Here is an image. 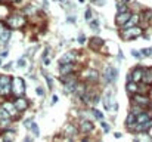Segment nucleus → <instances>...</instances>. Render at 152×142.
I'll return each instance as SVG.
<instances>
[{
  "instance_id": "0eeeda50",
  "label": "nucleus",
  "mask_w": 152,
  "mask_h": 142,
  "mask_svg": "<svg viewBox=\"0 0 152 142\" xmlns=\"http://www.w3.org/2000/svg\"><path fill=\"white\" fill-rule=\"evenodd\" d=\"M132 99H133V102H134L136 105H139V107H148V105L151 104V101H149L148 96L140 95V93H134Z\"/></svg>"
},
{
  "instance_id": "de8ad7c7",
  "label": "nucleus",
  "mask_w": 152,
  "mask_h": 142,
  "mask_svg": "<svg viewBox=\"0 0 152 142\" xmlns=\"http://www.w3.org/2000/svg\"><path fill=\"white\" fill-rule=\"evenodd\" d=\"M9 1H18V0H9Z\"/></svg>"
},
{
  "instance_id": "6ab92c4d",
  "label": "nucleus",
  "mask_w": 152,
  "mask_h": 142,
  "mask_svg": "<svg viewBox=\"0 0 152 142\" xmlns=\"http://www.w3.org/2000/svg\"><path fill=\"white\" fill-rule=\"evenodd\" d=\"M139 19H140V16L137 15V13H133L132 16H130V19L127 21V24L124 25L126 28H132V27H136V24L139 22Z\"/></svg>"
},
{
  "instance_id": "9d476101",
  "label": "nucleus",
  "mask_w": 152,
  "mask_h": 142,
  "mask_svg": "<svg viewBox=\"0 0 152 142\" xmlns=\"http://www.w3.org/2000/svg\"><path fill=\"white\" fill-rule=\"evenodd\" d=\"M93 129H95V124H93L92 121H89V120H81V123H80V130H81L83 133H90V132H93Z\"/></svg>"
},
{
  "instance_id": "a18cd8bd",
  "label": "nucleus",
  "mask_w": 152,
  "mask_h": 142,
  "mask_svg": "<svg viewBox=\"0 0 152 142\" xmlns=\"http://www.w3.org/2000/svg\"><path fill=\"white\" fill-rule=\"evenodd\" d=\"M83 142H90V141H89V138H86V139H83Z\"/></svg>"
},
{
  "instance_id": "393cba45",
  "label": "nucleus",
  "mask_w": 152,
  "mask_h": 142,
  "mask_svg": "<svg viewBox=\"0 0 152 142\" xmlns=\"http://www.w3.org/2000/svg\"><path fill=\"white\" fill-rule=\"evenodd\" d=\"M30 129H31V132L34 133V136H39V135H40V129H39V126H37V123H31V126H30Z\"/></svg>"
},
{
  "instance_id": "2f4dec72",
  "label": "nucleus",
  "mask_w": 152,
  "mask_h": 142,
  "mask_svg": "<svg viewBox=\"0 0 152 142\" xmlns=\"http://www.w3.org/2000/svg\"><path fill=\"white\" fill-rule=\"evenodd\" d=\"M143 15H145V19H146V21H149V19L152 18V10H145V13H143Z\"/></svg>"
},
{
  "instance_id": "4468645a",
  "label": "nucleus",
  "mask_w": 152,
  "mask_h": 142,
  "mask_svg": "<svg viewBox=\"0 0 152 142\" xmlns=\"http://www.w3.org/2000/svg\"><path fill=\"white\" fill-rule=\"evenodd\" d=\"M1 107L9 113V116H10V117L18 114V110H16V107H15V104H13V102H3V105H1Z\"/></svg>"
},
{
  "instance_id": "2eb2a0df",
  "label": "nucleus",
  "mask_w": 152,
  "mask_h": 142,
  "mask_svg": "<svg viewBox=\"0 0 152 142\" xmlns=\"http://www.w3.org/2000/svg\"><path fill=\"white\" fill-rule=\"evenodd\" d=\"M98 71L95 70V68H89L86 73H84V77H86V80H89V82H96L98 80Z\"/></svg>"
},
{
  "instance_id": "09e8293b",
  "label": "nucleus",
  "mask_w": 152,
  "mask_h": 142,
  "mask_svg": "<svg viewBox=\"0 0 152 142\" xmlns=\"http://www.w3.org/2000/svg\"><path fill=\"white\" fill-rule=\"evenodd\" d=\"M133 142H139V141H137V139H134V141H133Z\"/></svg>"
},
{
  "instance_id": "c03bdc74",
  "label": "nucleus",
  "mask_w": 152,
  "mask_h": 142,
  "mask_svg": "<svg viewBox=\"0 0 152 142\" xmlns=\"http://www.w3.org/2000/svg\"><path fill=\"white\" fill-rule=\"evenodd\" d=\"M6 56H7V52H6V50H4V52H3V53H1V58H6Z\"/></svg>"
},
{
  "instance_id": "20e7f679",
  "label": "nucleus",
  "mask_w": 152,
  "mask_h": 142,
  "mask_svg": "<svg viewBox=\"0 0 152 142\" xmlns=\"http://www.w3.org/2000/svg\"><path fill=\"white\" fill-rule=\"evenodd\" d=\"M140 34H142V28H139V27H132V28H127L126 31H123V33H121V37H123L124 40H132V39L139 37Z\"/></svg>"
},
{
  "instance_id": "7ed1b4c3",
  "label": "nucleus",
  "mask_w": 152,
  "mask_h": 142,
  "mask_svg": "<svg viewBox=\"0 0 152 142\" xmlns=\"http://www.w3.org/2000/svg\"><path fill=\"white\" fill-rule=\"evenodd\" d=\"M10 85H12V79L10 77H7V76H1L0 77V95L1 96L9 95V92L12 90Z\"/></svg>"
},
{
  "instance_id": "58836bf2",
  "label": "nucleus",
  "mask_w": 152,
  "mask_h": 142,
  "mask_svg": "<svg viewBox=\"0 0 152 142\" xmlns=\"http://www.w3.org/2000/svg\"><path fill=\"white\" fill-rule=\"evenodd\" d=\"M66 21H68L69 24H71V22L74 24V22H75V16H68V18H66Z\"/></svg>"
},
{
  "instance_id": "ddd939ff",
  "label": "nucleus",
  "mask_w": 152,
  "mask_h": 142,
  "mask_svg": "<svg viewBox=\"0 0 152 142\" xmlns=\"http://www.w3.org/2000/svg\"><path fill=\"white\" fill-rule=\"evenodd\" d=\"M149 120H152V117H151L149 113L142 111L140 114L136 116V123H137V124H143V123H146V121H149Z\"/></svg>"
},
{
  "instance_id": "79ce46f5",
  "label": "nucleus",
  "mask_w": 152,
  "mask_h": 142,
  "mask_svg": "<svg viewBox=\"0 0 152 142\" xmlns=\"http://www.w3.org/2000/svg\"><path fill=\"white\" fill-rule=\"evenodd\" d=\"M24 142H33V139H31V138H30V136H27V138H25V139H24Z\"/></svg>"
},
{
  "instance_id": "49530a36",
  "label": "nucleus",
  "mask_w": 152,
  "mask_h": 142,
  "mask_svg": "<svg viewBox=\"0 0 152 142\" xmlns=\"http://www.w3.org/2000/svg\"><path fill=\"white\" fill-rule=\"evenodd\" d=\"M123 1H124V3H127V1H130V0H123Z\"/></svg>"
},
{
  "instance_id": "f8f14e48",
  "label": "nucleus",
  "mask_w": 152,
  "mask_h": 142,
  "mask_svg": "<svg viewBox=\"0 0 152 142\" xmlns=\"http://www.w3.org/2000/svg\"><path fill=\"white\" fill-rule=\"evenodd\" d=\"M74 59H75V53H74V52H66V53L59 59V65H61V64H72Z\"/></svg>"
},
{
  "instance_id": "9b49d317",
  "label": "nucleus",
  "mask_w": 152,
  "mask_h": 142,
  "mask_svg": "<svg viewBox=\"0 0 152 142\" xmlns=\"http://www.w3.org/2000/svg\"><path fill=\"white\" fill-rule=\"evenodd\" d=\"M74 71V65L72 64H61L59 65V74L64 77V76H68V74H72Z\"/></svg>"
},
{
  "instance_id": "423d86ee",
  "label": "nucleus",
  "mask_w": 152,
  "mask_h": 142,
  "mask_svg": "<svg viewBox=\"0 0 152 142\" xmlns=\"http://www.w3.org/2000/svg\"><path fill=\"white\" fill-rule=\"evenodd\" d=\"M143 73H145V68L143 67H136L132 73H130V76H129V82H134V83H139V82H142V77H143Z\"/></svg>"
},
{
  "instance_id": "f03ea898",
  "label": "nucleus",
  "mask_w": 152,
  "mask_h": 142,
  "mask_svg": "<svg viewBox=\"0 0 152 142\" xmlns=\"http://www.w3.org/2000/svg\"><path fill=\"white\" fill-rule=\"evenodd\" d=\"M10 28H13V30H18V28H22L25 24H27V19H25V16L24 15H21V13H13V15H10L9 18H7V22H6Z\"/></svg>"
},
{
  "instance_id": "39448f33",
  "label": "nucleus",
  "mask_w": 152,
  "mask_h": 142,
  "mask_svg": "<svg viewBox=\"0 0 152 142\" xmlns=\"http://www.w3.org/2000/svg\"><path fill=\"white\" fill-rule=\"evenodd\" d=\"M103 77H105L106 83H114L117 80V77H118V70L114 68V67H108V68H105Z\"/></svg>"
},
{
  "instance_id": "8fccbe9b",
  "label": "nucleus",
  "mask_w": 152,
  "mask_h": 142,
  "mask_svg": "<svg viewBox=\"0 0 152 142\" xmlns=\"http://www.w3.org/2000/svg\"><path fill=\"white\" fill-rule=\"evenodd\" d=\"M0 64H1V58H0Z\"/></svg>"
},
{
  "instance_id": "e433bc0d",
  "label": "nucleus",
  "mask_w": 152,
  "mask_h": 142,
  "mask_svg": "<svg viewBox=\"0 0 152 142\" xmlns=\"http://www.w3.org/2000/svg\"><path fill=\"white\" fill-rule=\"evenodd\" d=\"M36 93L39 95V96H43V95H45V90H43V88H40V86H39V88L36 89Z\"/></svg>"
},
{
  "instance_id": "a19ab883",
  "label": "nucleus",
  "mask_w": 152,
  "mask_h": 142,
  "mask_svg": "<svg viewBox=\"0 0 152 142\" xmlns=\"http://www.w3.org/2000/svg\"><path fill=\"white\" fill-rule=\"evenodd\" d=\"M114 136L118 139V138H121V133H120V132H117V133H114Z\"/></svg>"
},
{
  "instance_id": "473e14b6",
  "label": "nucleus",
  "mask_w": 152,
  "mask_h": 142,
  "mask_svg": "<svg viewBox=\"0 0 152 142\" xmlns=\"http://www.w3.org/2000/svg\"><path fill=\"white\" fill-rule=\"evenodd\" d=\"M123 12H127V6H124V4H118V13H123Z\"/></svg>"
},
{
  "instance_id": "412c9836",
  "label": "nucleus",
  "mask_w": 152,
  "mask_h": 142,
  "mask_svg": "<svg viewBox=\"0 0 152 142\" xmlns=\"http://www.w3.org/2000/svg\"><path fill=\"white\" fill-rule=\"evenodd\" d=\"M139 142H152V136L148 133V132H140L136 138Z\"/></svg>"
},
{
  "instance_id": "bb28decb",
  "label": "nucleus",
  "mask_w": 152,
  "mask_h": 142,
  "mask_svg": "<svg viewBox=\"0 0 152 142\" xmlns=\"http://www.w3.org/2000/svg\"><path fill=\"white\" fill-rule=\"evenodd\" d=\"M90 28L98 33V31H99V22H98V21H90Z\"/></svg>"
},
{
  "instance_id": "a878e982",
  "label": "nucleus",
  "mask_w": 152,
  "mask_h": 142,
  "mask_svg": "<svg viewBox=\"0 0 152 142\" xmlns=\"http://www.w3.org/2000/svg\"><path fill=\"white\" fill-rule=\"evenodd\" d=\"M9 124H10V118H7V120H0V129H1V130H6V129L9 127Z\"/></svg>"
},
{
  "instance_id": "dca6fc26",
  "label": "nucleus",
  "mask_w": 152,
  "mask_h": 142,
  "mask_svg": "<svg viewBox=\"0 0 152 142\" xmlns=\"http://www.w3.org/2000/svg\"><path fill=\"white\" fill-rule=\"evenodd\" d=\"M10 37H12L10 28H1V31H0V42L1 43H7Z\"/></svg>"
},
{
  "instance_id": "c9c22d12",
  "label": "nucleus",
  "mask_w": 152,
  "mask_h": 142,
  "mask_svg": "<svg viewBox=\"0 0 152 142\" xmlns=\"http://www.w3.org/2000/svg\"><path fill=\"white\" fill-rule=\"evenodd\" d=\"M102 127H103V132H106V133L111 130V126H109V124H106V123H103V121H102Z\"/></svg>"
},
{
  "instance_id": "c85d7f7f",
  "label": "nucleus",
  "mask_w": 152,
  "mask_h": 142,
  "mask_svg": "<svg viewBox=\"0 0 152 142\" xmlns=\"http://www.w3.org/2000/svg\"><path fill=\"white\" fill-rule=\"evenodd\" d=\"M140 53H142V55H145V56H151L152 55V47H146V49L140 50Z\"/></svg>"
},
{
  "instance_id": "5701e85b",
  "label": "nucleus",
  "mask_w": 152,
  "mask_h": 142,
  "mask_svg": "<svg viewBox=\"0 0 152 142\" xmlns=\"http://www.w3.org/2000/svg\"><path fill=\"white\" fill-rule=\"evenodd\" d=\"M126 88H127V90H129L130 93H133V95L139 92V86H137V83H134V82H129Z\"/></svg>"
},
{
  "instance_id": "ea45409f",
  "label": "nucleus",
  "mask_w": 152,
  "mask_h": 142,
  "mask_svg": "<svg viewBox=\"0 0 152 142\" xmlns=\"http://www.w3.org/2000/svg\"><path fill=\"white\" fill-rule=\"evenodd\" d=\"M50 64V59H48V58H45V65H49Z\"/></svg>"
},
{
  "instance_id": "aec40b11",
  "label": "nucleus",
  "mask_w": 152,
  "mask_h": 142,
  "mask_svg": "<svg viewBox=\"0 0 152 142\" xmlns=\"http://www.w3.org/2000/svg\"><path fill=\"white\" fill-rule=\"evenodd\" d=\"M102 45H103V40L101 37H92L90 39V46L92 49H101Z\"/></svg>"
},
{
  "instance_id": "72a5a7b5",
  "label": "nucleus",
  "mask_w": 152,
  "mask_h": 142,
  "mask_svg": "<svg viewBox=\"0 0 152 142\" xmlns=\"http://www.w3.org/2000/svg\"><path fill=\"white\" fill-rule=\"evenodd\" d=\"M84 18H86L87 21H90V18H92V10H90V9H87V10H86V13H84Z\"/></svg>"
},
{
  "instance_id": "f257e3e1",
  "label": "nucleus",
  "mask_w": 152,
  "mask_h": 142,
  "mask_svg": "<svg viewBox=\"0 0 152 142\" xmlns=\"http://www.w3.org/2000/svg\"><path fill=\"white\" fill-rule=\"evenodd\" d=\"M10 92L15 95L16 98H19V96H22V95L25 93V90H27V85H25V80L24 79H21V77H15V79H12V85H10Z\"/></svg>"
},
{
  "instance_id": "4be33fe9",
  "label": "nucleus",
  "mask_w": 152,
  "mask_h": 142,
  "mask_svg": "<svg viewBox=\"0 0 152 142\" xmlns=\"http://www.w3.org/2000/svg\"><path fill=\"white\" fill-rule=\"evenodd\" d=\"M142 82L146 83V85H152V70H145L143 77H142Z\"/></svg>"
},
{
  "instance_id": "7c9ffc66",
  "label": "nucleus",
  "mask_w": 152,
  "mask_h": 142,
  "mask_svg": "<svg viewBox=\"0 0 152 142\" xmlns=\"http://www.w3.org/2000/svg\"><path fill=\"white\" fill-rule=\"evenodd\" d=\"M84 42H86V36H84L83 33H81V34H78V43H80V45H83Z\"/></svg>"
},
{
  "instance_id": "37998d69",
  "label": "nucleus",
  "mask_w": 152,
  "mask_h": 142,
  "mask_svg": "<svg viewBox=\"0 0 152 142\" xmlns=\"http://www.w3.org/2000/svg\"><path fill=\"white\" fill-rule=\"evenodd\" d=\"M10 67H12V64H7V65H4V70H10Z\"/></svg>"
},
{
  "instance_id": "f704fd0d",
  "label": "nucleus",
  "mask_w": 152,
  "mask_h": 142,
  "mask_svg": "<svg viewBox=\"0 0 152 142\" xmlns=\"http://www.w3.org/2000/svg\"><path fill=\"white\" fill-rule=\"evenodd\" d=\"M25 65H27V61H25L24 58H21V59L18 61V67H21V68H22V67H25Z\"/></svg>"
},
{
  "instance_id": "cd10ccee",
  "label": "nucleus",
  "mask_w": 152,
  "mask_h": 142,
  "mask_svg": "<svg viewBox=\"0 0 152 142\" xmlns=\"http://www.w3.org/2000/svg\"><path fill=\"white\" fill-rule=\"evenodd\" d=\"M93 116H95V117H96L98 120H101V121L103 120V114H102L99 110H93Z\"/></svg>"
},
{
  "instance_id": "c756f323",
  "label": "nucleus",
  "mask_w": 152,
  "mask_h": 142,
  "mask_svg": "<svg viewBox=\"0 0 152 142\" xmlns=\"http://www.w3.org/2000/svg\"><path fill=\"white\" fill-rule=\"evenodd\" d=\"M132 55H133L136 59H140V58H143V55H142L140 52H137V50H132Z\"/></svg>"
},
{
  "instance_id": "1a4fd4ad",
  "label": "nucleus",
  "mask_w": 152,
  "mask_h": 142,
  "mask_svg": "<svg viewBox=\"0 0 152 142\" xmlns=\"http://www.w3.org/2000/svg\"><path fill=\"white\" fill-rule=\"evenodd\" d=\"M132 15H133V13H130L129 10H127V12H123V13H118V15H117V18H115L117 25H123V27H124V25L127 24V21L130 19V16H132Z\"/></svg>"
},
{
  "instance_id": "6e6552de",
  "label": "nucleus",
  "mask_w": 152,
  "mask_h": 142,
  "mask_svg": "<svg viewBox=\"0 0 152 142\" xmlns=\"http://www.w3.org/2000/svg\"><path fill=\"white\" fill-rule=\"evenodd\" d=\"M13 104H15V107H16L18 113H21V111H25V110L28 108V101H27L24 96H19V98H16Z\"/></svg>"
},
{
  "instance_id": "a211bd4d",
  "label": "nucleus",
  "mask_w": 152,
  "mask_h": 142,
  "mask_svg": "<svg viewBox=\"0 0 152 142\" xmlns=\"http://www.w3.org/2000/svg\"><path fill=\"white\" fill-rule=\"evenodd\" d=\"M112 104H114V101H112V93H106L103 96V108L109 111V110L112 108Z\"/></svg>"
},
{
  "instance_id": "4c0bfd02",
  "label": "nucleus",
  "mask_w": 152,
  "mask_h": 142,
  "mask_svg": "<svg viewBox=\"0 0 152 142\" xmlns=\"http://www.w3.org/2000/svg\"><path fill=\"white\" fill-rule=\"evenodd\" d=\"M46 82H48V86H49V88H53V80H52L50 77H48V76H46Z\"/></svg>"
},
{
  "instance_id": "f3484780",
  "label": "nucleus",
  "mask_w": 152,
  "mask_h": 142,
  "mask_svg": "<svg viewBox=\"0 0 152 142\" xmlns=\"http://www.w3.org/2000/svg\"><path fill=\"white\" fill-rule=\"evenodd\" d=\"M77 127L74 126V124H66L65 126V130H64V133H65V136H68V138H72V136H75L77 135Z\"/></svg>"
},
{
  "instance_id": "b1692460",
  "label": "nucleus",
  "mask_w": 152,
  "mask_h": 142,
  "mask_svg": "<svg viewBox=\"0 0 152 142\" xmlns=\"http://www.w3.org/2000/svg\"><path fill=\"white\" fill-rule=\"evenodd\" d=\"M126 124L129 126V129H130V127H133V126L136 124V114H133V113H130V114L127 116V120H126Z\"/></svg>"
}]
</instances>
